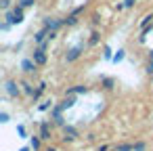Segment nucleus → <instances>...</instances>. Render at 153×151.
<instances>
[{"mask_svg":"<svg viewBox=\"0 0 153 151\" xmlns=\"http://www.w3.org/2000/svg\"><path fill=\"white\" fill-rule=\"evenodd\" d=\"M7 21H9L11 25L21 23V21H23V7H15L11 13H7Z\"/></svg>","mask_w":153,"mask_h":151,"instance_id":"1","label":"nucleus"},{"mask_svg":"<svg viewBox=\"0 0 153 151\" xmlns=\"http://www.w3.org/2000/svg\"><path fill=\"white\" fill-rule=\"evenodd\" d=\"M61 25H63V21H61V19H51V17H48V19H44V28H46L48 32H57Z\"/></svg>","mask_w":153,"mask_h":151,"instance_id":"2","label":"nucleus"},{"mask_svg":"<svg viewBox=\"0 0 153 151\" xmlns=\"http://www.w3.org/2000/svg\"><path fill=\"white\" fill-rule=\"evenodd\" d=\"M82 48H84V46L80 44V46H76V48H71V51H67V55H65V61H67V63H71V61H76V59H78V57L82 55Z\"/></svg>","mask_w":153,"mask_h":151,"instance_id":"3","label":"nucleus"},{"mask_svg":"<svg viewBox=\"0 0 153 151\" xmlns=\"http://www.w3.org/2000/svg\"><path fill=\"white\" fill-rule=\"evenodd\" d=\"M36 65H38V63H36L34 59H23V61H21V69H23L25 74H34V71H36Z\"/></svg>","mask_w":153,"mask_h":151,"instance_id":"4","label":"nucleus"},{"mask_svg":"<svg viewBox=\"0 0 153 151\" xmlns=\"http://www.w3.org/2000/svg\"><path fill=\"white\" fill-rule=\"evenodd\" d=\"M34 61H36L38 65H44V63H46V53H44V48H42V46L34 51Z\"/></svg>","mask_w":153,"mask_h":151,"instance_id":"5","label":"nucleus"},{"mask_svg":"<svg viewBox=\"0 0 153 151\" xmlns=\"http://www.w3.org/2000/svg\"><path fill=\"white\" fill-rule=\"evenodd\" d=\"M63 132H65V136H63L65 143H67V141H74V138L78 136V130H76L74 126H63Z\"/></svg>","mask_w":153,"mask_h":151,"instance_id":"6","label":"nucleus"},{"mask_svg":"<svg viewBox=\"0 0 153 151\" xmlns=\"http://www.w3.org/2000/svg\"><path fill=\"white\" fill-rule=\"evenodd\" d=\"M4 88H7V92H9V97H13V99H15V97L19 94V86H17V84H15L13 80H9Z\"/></svg>","mask_w":153,"mask_h":151,"instance_id":"7","label":"nucleus"},{"mask_svg":"<svg viewBox=\"0 0 153 151\" xmlns=\"http://www.w3.org/2000/svg\"><path fill=\"white\" fill-rule=\"evenodd\" d=\"M40 138H44V141L51 138V126H48V122H42L40 124Z\"/></svg>","mask_w":153,"mask_h":151,"instance_id":"8","label":"nucleus"},{"mask_svg":"<svg viewBox=\"0 0 153 151\" xmlns=\"http://www.w3.org/2000/svg\"><path fill=\"white\" fill-rule=\"evenodd\" d=\"M88 92V88L86 86H82V84H78V86H71L69 90H67V94L71 97V94H86Z\"/></svg>","mask_w":153,"mask_h":151,"instance_id":"9","label":"nucleus"},{"mask_svg":"<svg viewBox=\"0 0 153 151\" xmlns=\"http://www.w3.org/2000/svg\"><path fill=\"white\" fill-rule=\"evenodd\" d=\"M74 103H76V99H74V97H65V101L61 103V109H63V111H67V109H71V107H74Z\"/></svg>","mask_w":153,"mask_h":151,"instance_id":"10","label":"nucleus"},{"mask_svg":"<svg viewBox=\"0 0 153 151\" xmlns=\"http://www.w3.org/2000/svg\"><path fill=\"white\" fill-rule=\"evenodd\" d=\"M44 88H46V84H40V86H38V88H36V92H34V94H32V97H34V101H38V99H40V94H42V92H44Z\"/></svg>","mask_w":153,"mask_h":151,"instance_id":"11","label":"nucleus"},{"mask_svg":"<svg viewBox=\"0 0 153 151\" xmlns=\"http://www.w3.org/2000/svg\"><path fill=\"white\" fill-rule=\"evenodd\" d=\"M103 88H107V90L113 88V80H111V78H105V80H103Z\"/></svg>","mask_w":153,"mask_h":151,"instance_id":"12","label":"nucleus"},{"mask_svg":"<svg viewBox=\"0 0 153 151\" xmlns=\"http://www.w3.org/2000/svg\"><path fill=\"white\" fill-rule=\"evenodd\" d=\"M21 86H23V90H25V92H27V94H34V92H36V90H34V88H32V84H27V82H23V84H21Z\"/></svg>","mask_w":153,"mask_h":151,"instance_id":"13","label":"nucleus"},{"mask_svg":"<svg viewBox=\"0 0 153 151\" xmlns=\"http://www.w3.org/2000/svg\"><path fill=\"white\" fill-rule=\"evenodd\" d=\"M32 147H34V151L40 149V138H38V136H32Z\"/></svg>","mask_w":153,"mask_h":151,"instance_id":"14","label":"nucleus"},{"mask_svg":"<svg viewBox=\"0 0 153 151\" xmlns=\"http://www.w3.org/2000/svg\"><path fill=\"white\" fill-rule=\"evenodd\" d=\"M76 21H78V19H76V15H69L63 23H67V25H76Z\"/></svg>","mask_w":153,"mask_h":151,"instance_id":"15","label":"nucleus"},{"mask_svg":"<svg viewBox=\"0 0 153 151\" xmlns=\"http://www.w3.org/2000/svg\"><path fill=\"white\" fill-rule=\"evenodd\" d=\"M122 59H124V51H117V53L113 55V61H115V63H120Z\"/></svg>","mask_w":153,"mask_h":151,"instance_id":"16","label":"nucleus"},{"mask_svg":"<svg viewBox=\"0 0 153 151\" xmlns=\"http://www.w3.org/2000/svg\"><path fill=\"white\" fill-rule=\"evenodd\" d=\"M48 107H53V101H44V103H42V105H40L38 109H40V111H46Z\"/></svg>","mask_w":153,"mask_h":151,"instance_id":"17","label":"nucleus"},{"mask_svg":"<svg viewBox=\"0 0 153 151\" xmlns=\"http://www.w3.org/2000/svg\"><path fill=\"white\" fill-rule=\"evenodd\" d=\"M132 149H134L132 145H117V149H115V151H132Z\"/></svg>","mask_w":153,"mask_h":151,"instance_id":"18","label":"nucleus"},{"mask_svg":"<svg viewBox=\"0 0 153 151\" xmlns=\"http://www.w3.org/2000/svg\"><path fill=\"white\" fill-rule=\"evenodd\" d=\"M151 19H153V15H147V17H145V19H143V21H140V28H147V25H149V21H151Z\"/></svg>","mask_w":153,"mask_h":151,"instance_id":"19","label":"nucleus"},{"mask_svg":"<svg viewBox=\"0 0 153 151\" xmlns=\"http://www.w3.org/2000/svg\"><path fill=\"white\" fill-rule=\"evenodd\" d=\"M0 7H2V9L7 11V9L11 7V0H0Z\"/></svg>","mask_w":153,"mask_h":151,"instance_id":"20","label":"nucleus"},{"mask_svg":"<svg viewBox=\"0 0 153 151\" xmlns=\"http://www.w3.org/2000/svg\"><path fill=\"white\" fill-rule=\"evenodd\" d=\"M103 55H105V59H113V55H111V48H109V46H105V53H103Z\"/></svg>","mask_w":153,"mask_h":151,"instance_id":"21","label":"nucleus"},{"mask_svg":"<svg viewBox=\"0 0 153 151\" xmlns=\"http://www.w3.org/2000/svg\"><path fill=\"white\" fill-rule=\"evenodd\" d=\"M17 132H19V136H21V138H25V128H23L21 124L17 126Z\"/></svg>","mask_w":153,"mask_h":151,"instance_id":"22","label":"nucleus"},{"mask_svg":"<svg viewBox=\"0 0 153 151\" xmlns=\"http://www.w3.org/2000/svg\"><path fill=\"white\" fill-rule=\"evenodd\" d=\"M34 4V0H21L19 2V7H32Z\"/></svg>","mask_w":153,"mask_h":151,"instance_id":"23","label":"nucleus"},{"mask_svg":"<svg viewBox=\"0 0 153 151\" xmlns=\"http://www.w3.org/2000/svg\"><path fill=\"white\" fill-rule=\"evenodd\" d=\"M134 151H145V143H136L134 145Z\"/></svg>","mask_w":153,"mask_h":151,"instance_id":"24","label":"nucleus"},{"mask_svg":"<svg viewBox=\"0 0 153 151\" xmlns=\"http://www.w3.org/2000/svg\"><path fill=\"white\" fill-rule=\"evenodd\" d=\"M134 2H136V0H124V7H128V9H132V7H134Z\"/></svg>","mask_w":153,"mask_h":151,"instance_id":"25","label":"nucleus"},{"mask_svg":"<svg viewBox=\"0 0 153 151\" xmlns=\"http://www.w3.org/2000/svg\"><path fill=\"white\" fill-rule=\"evenodd\" d=\"M97 42H99V34L94 32V34H92V38H90V44H97Z\"/></svg>","mask_w":153,"mask_h":151,"instance_id":"26","label":"nucleus"},{"mask_svg":"<svg viewBox=\"0 0 153 151\" xmlns=\"http://www.w3.org/2000/svg\"><path fill=\"white\" fill-rule=\"evenodd\" d=\"M0 122H9V113H4V111L0 113Z\"/></svg>","mask_w":153,"mask_h":151,"instance_id":"27","label":"nucleus"},{"mask_svg":"<svg viewBox=\"0 0 153 151\" xmlns=\"http://www.w3.org/2000/svg\"><path fill=\"white\" fill-rule=\"evenodd\" d=\"M9 28H11V23H9V21H4V23H2V25H0V30H2V32H7V30H9Z\"/></svg>","mask_w":153,"mask_h":151,"instance_id":"28","label":"nucleus"},{"mask_svg":"<svg viewBox=\"0 0 153 151\" xmlns=\"http://www.w3.org/2000/svg\"><path fill=\"white\" fill-rule=\"evenodd\" d=\"M147 71H149V74L153 76V63H149V65H147Z\"/></svg>","mask_w":153,"mask_h":151,"instance_id":"29","label":"nucleus"},{"mask_svg":"<svg viewBox=\"0 0 153 151\" xmlns=\"http://www.w3.org/2000/svg\"><path fill=\"white\" fill-rule=\"evenodd\" d=\"M19 151H30V149H27V147H23V149H19Z\"/></svg>","mask_w":153,"mask_h":151,"instance_id":"30","label":"nucleus"},{"mask_svg":"<svg viewBox=\"0 0 153 151\" xmlns=\"http://www.w3.org/2000/svg\"><path fill=\"white\" fill-rule=\"evenodd\" d=\"M46 151H57V149H53V147H48V149H46Z\"/></svg>","mask_w":153,"mask_h":151,"instance_id":"31","label":"nucleus"},{"mask_svg":"<svg viewBox=\"0 0 153 151\" xmlns=\"http://www.w3.org/2000/svg\"><path fill=\"white\" fill-rule=\"evenodd\" d=\"M149 57H151V59H153V51H151V53H149Z\"/></svg>","mask_w":153,"mask_h":151,"instance_id":"32","label":"nucleus"}]
</instances>
